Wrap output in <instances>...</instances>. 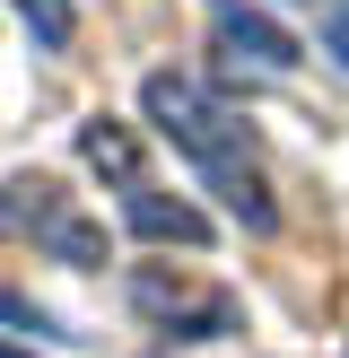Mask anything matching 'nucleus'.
<instances>
[{
	"label": "nucleus",
	"mask_w": 349,
	"mask_h": 358,
	"mask_svg": "<svg viewBox=\"0 0 349 358\" xmlns=\"http://www.w3.org/2000/svg\"><path fill=\"white\" fill-rule=\"evenodd\" d=\"M140 114L157 122V140H174V149L209 175V192H218V201L236 210L253 236H271V227H279V201L262 192V166H253L244 122L227 114V105L209 96L192 70H149V79H140Z\"/></svg>",
	"instance_id": "obj_1"
},
{
	"label": "nucleus",
	"mask_w": 349,
	"mask_h": 358,
	"mask_svg": "<svg viewBox=\"0 0 349 358\" xmlns=\"http://www.w3.org/2000/svg\"><path fill=\"white\" fill-rule=\"evenodd\" d=\"M131 306L166 341H227V332H244L236 289H201V280H174V271H131Z\"/></svg>",
	"instance_id": "obj_2"
},
{
	"label": "nucleus",
	"mask_w": 349,
	"mask_h": 358,
	"mask_svg": "<svg viewBox=\"0 0 349 358\" xmlns=\"http://www.w3.org/2000/svg\"><path fill=\"white\" fill-rule=\"evenodd\" d=\"M209 27H218L227 52H244V62H262V70H297V62H306V44H297L279 17L244 9V0H209Z\"/></svg>",
	"instance_id": "obj_3"
},
{
	"label": "nucleus",
	"mask_w": 349,
	"mask_h": 358,
	"mask_svg": "<svg viewBox=\"0 0 349 358\" xmlns=\"http://www.w3.org/2000/svg\"><path fill=\"white\" fill-rule=\"evenodd\" d=\"M122 227L149 236V245H184V254H201V245H209V219L184 201V192L166 201L157 184H131V192H122Z\"/></svg>",
	"instance_id": "obj_4"
},
{
	"label": "nucleus",
	"mask_w": 349,
	"mask_h": 358,
	"mask_svg": "<svg viewBox=\"0 0 349 358\" xmlns=\"http://www.w3.org/2000/svg\"><path fill=\"white\" fill-rule=\"evenodd\" d=\"M79 157H87L96 175H114L122 192L149 184V175H140V140H131V122H114V114H87V122H79Z\"/></svg>",
	"instance_id": "obj_5"
},
{
	"label": "nucleus",
	"mask_w": 349,
	"mask_h": 358,
	"mask_svg": "<svg viewBox=\"0 0 349 358\" xmlns=\"http://www.w3.org/2000/svg\"><path fill=\"white\" fill-rule=\"evenodd\" d=\"M17 17H27V35L44 52H70V35H79V0H9Z\"/></svg>",
	"instance_id": "obj_6"
},
{
	"label": "nucleus",
	"mask_w": 349,
	"mask_h": 358,
	"mask_svg": "<svg viewBox=\"0 0 349 358\" xmlns=\"http://www.w3.org/2000/svg\"><path fill=\"white\" fill-rule=\"evenodd\" d=\"M0 324H17L27 341H70V332H61V315H52V306H35V297H27V289H9V280H0Z\"/></svg>",
	"instance_id": "obj_7"
},
{
	"label": "nucleus",
	"mask_w": 349,
	"mask_h": 358,
	"mask_svg": "<svg viewBox=\"0 0 349 358\" xmlns=\"http://www.w3.org/2000/svg\"><path fill=\"white\" fill-rule=\"evenodd\" d=\"M323 52L349 70V0H332V17H323Z\"/></svg>",
	"instance_id": "obj_8"
},
{
	"label": "nucleus",
	"mask_w": 349,
	"mask_h": 358,
	"mask_svg": "<svg viewBox=\"0 0 349 358\" xmlns=\"http://www.w3.org/2000/svg\"><path fill=\"white\" fill-rule=\"evenodd\" d=\"M0 358H35V350H9V341H0Z\"/></svg>",
	"instance_id": "obj_9"
}]
</instances>
